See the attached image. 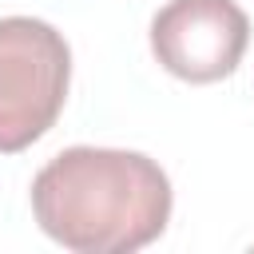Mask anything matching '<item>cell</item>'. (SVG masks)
<instances>
[{
    "label": "cell",
    "mask_w": 254,
    "mask_h": 254,
    "mask_svg": "<svg viewBox=\"0 0 254 254\" xmlns=\"http://www.w3.org/2000/svg\"><path fill=\"white\" fill-rule=\"evenodd\" d=\"M171 179L143 151L67 147L32 179L40 230L75 254H131L171 222Z\"/></svg>",
    "instance_id": "obj_1"
},
{
    "label": "cell",
    "mask_w": 254,
    "mask_h": 254,
    "mask_svg": "<svg viewBox=\"0 0 254 254\" xmlns=\"http://www.w3.org/2000/svg\"><path fill=\"white\" fill-rule=\"evenodd\" d=\"M71 87V48L64 32L36 16L0 20V155L44 139Z\"/></svg>",
    "instance_id": "obj_2"
},
{
    "label": "cell",
    "mask_w": 254,
    "mask_h": 254,
    "mask_svg": "<svg viewBox=\"0 0 254 254\" xmlns=\"http://www.w3.org/2000/svg\"><path fill=\"white\" fill-rule=\"evenodd\" d=\"M250 44V20L234 0H167L151 20L155 60L187 83L226 79Z\"/></svg>",
    "instance_id": "obj_3"
}]
</instances>
